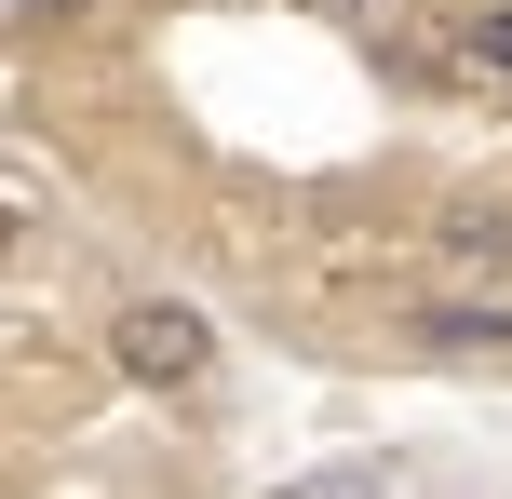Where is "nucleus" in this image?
<instances>
[{
  "instance_id": "f257e3e1",
  "label": "nucleus",
  "mask_w": 512,
  "mask_h": 499,
  "mask_svg": "<svg viewBox=\"0 0 512 499\" xmlns=\"http://www.w3.org/2000/svg\"><path fill=\"white\" fill-rule=\"evenodd\" d=\"M108 365H122L135 392H203L216 378V324L189 311V297H122V311H108Z\"/></svg>"
},
{
  "instance_id": "f03ea898",
  "label": "nucleus",
  "mask_w": 512,
  "mask_h": 499,
  "mask_svg": "<svg viewBox=\"0 0 512 499\" xmlns=\"http://www.w3.org/2000/svg\"><path fill=\"white\" fill-rule=\"evenodd\" d=\"M445 270H486V284H512V216H499V203H459V216H445Z\"/></svg>"
},
{
  "instance_id": "7ed1b4c3",
  "label": "nucleus",
  "mask_w": 512,
  "mask_h": 499,
  "mask_svg": "<svg viewBox=\"0 0 512 499\" xmlns=\"http://www.w3.org/2000/svg\"><path fill=\"white\" fill-rule=\"evenodd\" d=\"M459 68H486V81H512V0H499V14H459Z\"/></svg>"
},
{
  "instance_id": "20e7f679",
  "label": "nucleus",
  "mask_w": 512,
  "mask_h": 499,
  "mask_svg": "<svg viewBox=\"0 0 512 499\" xmlns=\"http://www.w3.org/2000/svg\"><path fill=\"white\" fill-rule=\"evenodd\" d=\"M297 499H391V473H324V486H297Z\"/></svg>"
},
{
  "instance_id": "39448f33",
  "label": "nucleus",
  "mask_w": 512,
  "mask_h": 499,
  "mask_svg": "<svg viewBox=\"0 0 512 499\" xmlns=\"http://www.w3.org/2000/svg\"><path fill=\"white\" fill-rule=\"evenodd\" d=\"M337 14H391V0H337Z\"/></svg>"
}]
</instances>
